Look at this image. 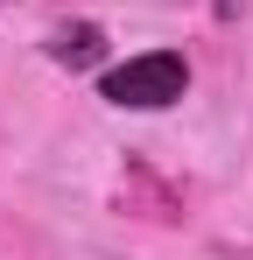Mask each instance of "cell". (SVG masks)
Listing matches in <instances>:
<instances>
[{
	"instance_id": "cell-1",
	"label": "cell",
	"mask_w": 253,
	"mask_h": 260,
	"mask_svg": "<svg viewBox=\"0 0 253 260\" xmlns=\"http://www.w3.org/2000/svg\"><path fill=\"white\" fill-rule=\"evenodd\" d=\"M99 91L113 106H126V113H162V106H176L190 91V63L176 49H148V56H126L120 71H106Z\"/></svg>"
},
{
	"instance_id": "cell-2",
	"label": "cell",
	"mask_w": 253,
	"mask_h": 260,
	"mask_svg": "<svg viewBox=\"0 0 253 260\" xmlns=\"http://www.w3.org/2000/svg\"><path fill=\"white\" fill-rule=\"evenodd\" d=\"M49 56H56L64 71H91V63L106 56V28H99V21H64V28L49 36Z\"/></svg>"
}]
</instances>
